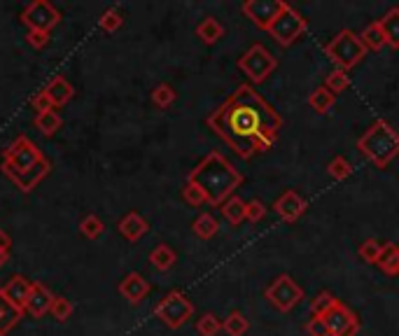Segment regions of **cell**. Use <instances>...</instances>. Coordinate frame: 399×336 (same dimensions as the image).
Returning a JSON list of instances; mask_svg holds the SVG:
<instances>
[{
    "instance_id": "2",
    "label": "cell",
    "mask_w": 399,
    "mask_h": 336,
    "mask_svg": "<svg viewBox=\"0 0 399 336\" xmlns=\"http://www.w3.org/2000/svg\"><path fill=\"white\" fill-rule=\"evenodd\" d=\"M0 171L10 178L17 189L23 194L33 191L40 182H43L52 171V164L40 147L26 135H17L10 145L3 150V159H0Z\"/></svg>"
},
{
    "instance_id": "19",
    "label": "cell",
    "mask_w": 399,
    "mask_h": 336,
    "mask_svg": "<svg viewBox=\"0 0 399 336\" xmlns=\"http://www.w3.org/2000/svg\"><path fill=\"white\" fill-rule=\"evenodd\" d=\"M21 318H23V310L14 306V303L7 301L3 297V292H0V336L10 334L14 327L19 325Z\"/></svg>"
},
{
    "instance_id": "20",
    "label": "cell",
    "mask_w": 399,
    "mask_h": 336,
    "mask_svg": "<svg viewBox=\"0 0 399 336\" xmlns=\"http://www.w3.org/2000/svg\"><path fill=\"white\" fill-rule=\"evenodd\" d=\"M383 35H386V45L399 50V7H390V10L378 19Z\"/></svg>"
},
{
    "instance_id": "35",
    "label": "cell",
    "mask_w": 399,
    "mask_h": 336,
    "mask_svg": "<svg viewBox=\"0 0 399 336\" xmlns=\"http://www.w3.org/2000/svg\"><path fill=\"white\" fill-rule=\"evenodd\" d=\"M79 231H82L84 238H89V241H96V238H101V234L106 231V224L99 218V215H86V218L79 222Z\"/></svg>"
},
{
    "instance_id": "14",
    "label": "cell",
    "mask_w": 399,
    "mask_h": 336,
    "mask_svg": "<svg viewBox=\"0 0 399 336\" xmlns=\"http://www.w3.org/2000/svg\"><path fill=\"white\" fill-rule=\"evenodd\" d=\"M30 290H33V283L26 278V276H12L10 280L5 283V287H0V292H3V297L14 303L17 308H26V301L30 297Z\"/></svg>"
},
{
    "instance_id": "17",
    "label": "cell",
    "mask_w": 399,
    "mask_h": 336,
    "mask_svg": "<svg viewBox=\"0 0 399 336\" xmlns=\"http://www.w3.org/2000/svg\"><path fill=\"white\" fill-rule=\"evenodd\" d=\"M117 229H119V234L126 238V241L135 243V241H140V238L150 231V222L142 218L140 213L131 211V213H126L122 220H119Z\"/></svg>"
},
{
    "instance_id": "8",
    "label": "cell",
    "mask_w": 399,
    "mask_h": 336,
    "mask_svg": "<svg viewBox=\"0 0 399 336\" xmlns=\"http://www.w3.org/2000/svg\"><path fill=\"white\" fill-rule=\"evenodd\" d=\"M306 28H308V19L299 10H294L290 3H285L283 12L278 14V19L274 23H271L269 35L274 38L281 47H290L306 33Z\"/></svg>"
},
{
    "instance_id": "6",
    "label": "cell",
    "mask_w": 399,
    "mask_h": 336,
    "mask_svg": "<svg viewBox=\"0 0 399 336\" xmlns=\"http://www.w3.org/2000/svg\"><path fill=\"white\" fill-rule=\"evenodd\" d=\"M236 66L247 79H250V84H262V82H266L269 75H274V70L278 68V59L264 45L257 43L238 56Z\"/></svg>"
},
{
    "instance_id": "34",
    "label": "cell",
    "mask_w": 399,
    "mask_h": 336,
    "mask_svg": "<svg viewBox=\"0 0 399 336\" xmlns=\"http://www.w3.org/2000/svg\"><path fill=\"white\" fill-rule=\"evenodd\" d=\"M150 96H152V103H154V106H157V108H162V110L171 108L173 103H175V99H178V94H175V89H173L171 84H166V82L157 84Z\"/></svg>"
},
{
    "instance_id": "10",
    "label": "cell",
    "mask_w": 399,
    "mask_h": 336,
    "mask_svg": "<svg viewBox=\"0 0 399 336\" xmlns=\"http://www.w3.org/2000/svg\"><path fill=\"white\" fill-rule=\"evenodd\" d=\"M19 19L26 23L28 30H45V33H52L61 23V12L52 3H47V0H30L21 10Z\"/></svg>"
},
{
    "instance_id": "32",
    "label": "cell",
    "mask_w": 399,
    "mask_h": 336,
    "mask_svg": "<svg viewBox=\"0 0 399 336\" xmlns=\"http://www.w3.org/2000/svg\"><path fill=\"white\" fill-rule=\"evenodd\" d=\"M337 303H339V299L334 297L332 292H320L313 299V303H310V318H325Z\"/></svg>"
},
{
    "instance_id": "39",
    "label": "cell",
    "mask_w": 399,
    "mask_h": 336,
    "mask_svg": "<svg viewBox=\"0 0 399 336\" xmlns=\"http://www.w3.org/2000/svg\"><path fill=\"white\" fill-rule=\"evenodd\" d=\"M182 201H185L187 206H191V208H198V206L208 203V198H206L201 187L191 185V182H185V185H182Z\"/></svg>"
},
{
    "instance_id": "1",
    "label": "cell",
    "mask_w": 399,
    "mask_h": 336,
    "mask_svg": "<svg viewBox=\"0 0 399 336\" xmlns=\"http://www.w3.org/2000/svg\"><path fill=\"white\" fill-rule=\"evenodd\" d=\"M206 124L241 159H252L276 145L283 117L250 82H245L238 84L236 91L210 112Z\"/></svg>"
},
{
    "instance_id": "15",
    "label": "cell",
    "mask_w": 399,
    "mask_h": 336,
    "mask_svg": "<svg viewBox=\"0 0 399 336\" xmlns=\"http://www.w3.org/2000/svg\"><path fill=\"white\" fill-rule=\"evenodd\" d=\"M117 290L124 299H129L131 303H140L150 294V283L138 274V271H131V274H126L122 280H119Z\"/></svg>"
},
{
    "instance_id": "41",
    "label": "cell",
    "mask_w": 399,
    "mask_h": 336,
    "mask_svg": "<svg viewBox=\"0 0 399 336\" xmlns=\"http://www.w3.org/2000/svg\"><path fill=\"white\" fill-rule=\"evenodd\" d=\"M30 108H33L38 115H43V112H50V110H57L45 89H40V91L33 96V99H30Z\"/></svg>"
},
{
    "instance_id": "43",
    "label": "cell",
    "mask_w": 399,
    "mask_h": 336,
    "mask_svg": "<svg viewBox=\"0 0 399 336\" xmlns=\"http://www.w3.org/2000/svg\"><path fill=\"white\" fill-rule=\"evenodd\" d=\"M306 334L308 336H325L327 334V325L322 318H310L306 323Z\"/></svg>"
},
{
    "instance_id": "5",
    "label": "cell",
    "mask_w": 399,
    "mask_h": 336,
    "mask_svg": "<svg viewBox=\"0 0 399 336\" xmlns=\"http://www.w3.org/2000/svg\"><path fill=\"white\" fill-rule=\"evenodd\" d=\"M366 52H369V50L364 47L362 38L357 35L355 30H350V28H343L341 33H337L330 40V43L325 45V56L337 68L346 70V73L350 68H355L357 63L364 59Z\"/></svg>"
},
{
    "instance_id": "31",
    "label": "cell",
    "mask_w": 399,
    "mask_h": 336,
    "mask_svg": "<svg viewBox=\"0 0 399 336\" xmlns=\"http://www.w3.org/2000/svg\"><path fill=\"white\" fill-rule=\"evenodd\" d=\"M325 89H330L334 96H339L343 94L350 86V75L346 73V70H341V68H334L330 75L325 77Z\"/></svg>"
},
{
    "instance_id": "33",
    "label": "cell",
    "mask_w": 399,
    "mask_h": 336,
    "mask_svg": "<svg viewBox=\"0 0 399 336\" xmlns=\"http://www.w3.org/2000/svg\"><path fill=\"white\" fill-rule=\"evenodd\" d=\"M327 173H330L332 180H346L353 175V164H350L343 155H337L330 164H327Z\"/></svg>"
},
{
    "instance_id": "28",
    "label": "cell",
    "mask_w": 399,
    "mask_h": 336,
    "mask_svg": "<svg viewBox=\"0 0 399 336\" xmlns=\"http://www.w3.org/2000/svg\"><path fill=\"white\" fill-rule=\"evenodd\" d=\"M360 38H362V43H364L366 50H371V52H381L383 47H386V35H383L381 21H371V23H366Z\"/></svg>"
},
{
    "instance_id": "16",
    "label": "cell",
    "mask_w": 399,
    "mask_h": 336,
    "mask_svg": "<svg viewBox=\"0 0 399 336\" xmlns=\"http://www.w3.org/2000/svg\"><path fill=\"white\" fill-rule=\"evenodd\" d=\"M54 303V294L47 290L45 283H33V290H30V297L26 301V308H23V313L33 315V318H43L50 313Z\"/></svg>"
},
{
    "instance_id": "47",
    "label": "cell",
    "mask_w": 399,
    "mask_h": 336,
    "mask_svg": "<svg viewBox=\"0 0 399 336\" xmlns=\"http://www.w3.org/2000/svg\"><path fill=\"white\" fill-rule=\"evenodd\" d=\"M0 267H3V264H0Z\"/></svg>"
},
{
    "instance_id": "42",
    "label": "cell",
    "mask_w": 399,
    "mask_h": 336,
    "mask_svg": "<svg viewBox=\"0 0 399 336\" xmlns=\"http://www.w3.org/2000/svg\"><path fill=\"white\" fill-rule=\"evenodd\" d=\"M26 43L30 47H35V50H43V47L50 45V33H45V30H28Z\"/></svg>"
},
{
    "instance_id": "9",
    "label": "cell",
    "mask_w": 399,
    "mask_h": 336,
    "mask_svg": "<svg viewBox=\"0 0 399 336\" xmlns=\"http://www.w3.org/2000/svg\"><path fill=\"white\" fill-rule=\"evenodd\" d=\"M264 297L269 303L281 313H290L292 308H297L301 299H304V290L297 285V280L287 274H281L271 280V285L264 290Z\"/></svg>"
},
{
    "instance_id": "24",
    "label": "cell",
    "mask_w": 399,
    "mask_h": 336,
    "mask_svg": "<svg viewBox=\"0 0 399 336\" xmlns=\"http://www.w3.org/2000/svg\"><path fill=\"white\" fill-rule=\"evenodd\" d=\"M175 262H178V254L171 245L166 243H159L152 252H150V264L157 269V271H169L175 267Z\"/></svg>"
},
{
    "instance_id": "46",
    "label": "cell",
    "mask_w": 399,
    "mask_h": 336,
    "mask_svg": "<svg viewBox=\"0 0 399 336\" xmlns=\"http://www.w3.org/2000/svg\"><path fill=\"white\" fill-rule=\"evenodd\" d=\"M325 336H334V334H330V332H327V334H325Z\"/></svg>"
},
{
    "instance_id": "40",
    "label": "cell",
    "mask_w": 399,
    "mask_h": 336,
    "mask_svg": "<svg viewBox=\"0 0 399 336\" xmlns=\"http://www.w3.org/2000/svg\"><path fill=\"white\" fill-rule=\"evenodd\" d=\"M266 203L262 201V198H250V201L245 203V220L247 222H262L264 220V215H266Z\"/></svg>"
},
{
    "instance_id": "18",
    "label": "cell",
    "mask_w": 399,
    "mask_h": 336,
    "mask_svg": "<svg viewBox=\"0 0 399 336\" xmlns=\"http://www.w3.org/2000/svg\"><path fill=\"white\" fill-rule=\"evenodd\" d=\"M45 91H47V96H50V99H52L54 108H61V106H66V103H68V101H70V99H73V96H75V89H73V84H70L68 79L63 77V75H57V77H52L50 82H47Z\"/></svg>"
},
{
    "instance_id": "45",
    "label": "cell",
    "mask_w": 399,
    "mask_h": 336,
    "mask_svg": "<svg viewBox=\"0 0 399 336\" xmlns=\"http://www.w3.org/2000/svg\"><path fill=\"white\" fill-rule=\"evenodd\" d=\"M7 257H10V252H5L3 247H0V264H5V262H7Z\"/></svg>"
},
{
    "instance_id": "30",
    "label": "cell",
    "mask_w": 399,
    "mask_h": 336,
    "mask_svg": "<svg viewBox=\"0 0 399 336\" xmlns=\"http://www.w3.org/2000/svg\"><path fill=\"white\" fill-rule=\"evenodd\" d=\"M63 126V119L59 117L57 110L43 112V115H35V129L43 135H54Z\"/></svg>"
},
{
    "instance_id": "36",
    "label": "cell",
    "mask_w": 399,
    "mask_h": 336,
    "mask_svg": "<svg viewBox=\"0 0 399 336\" xmlns=\"http://www.w3.org/2000/svg\"><path fill=\"white\" fill-rule=\"evenodd\" d=\"M99 26H101V30H106V33H115V30L124 26V14L119 12L117 7H110V10L101 14Z\"/></svg>"
},
{
    "instance_id": "25",
    "label": "cell",
    "mask_w": 399,
    "mask_h": 336,
    "mask_svg": "<svg viewBox=\"0 0 399 336\" xmlns=\"http://www.w3.org/2000/svg\"><path fill=\"white\" fill-rule=\"evenodd\" d=\"M250 330V320L245 318L243 310H231V313L222 320V332L227 336H245Z\"/></svg>"
},
{
    "instance_id": "38",
    "label": "cell",
    "mask_w": 399,
    "mask_h": 336,
    "mask_svg": "<svg viewBox=\"0 0 399 336\" xmlns=\"http://www.w3.org/2000/svg\"><path fill=\"white\" fill-rule=\"evenodd\" d=\"M196 332L201 336H218L222 332V323L218 315L213 313H203L196 320Z\"/></svg>"
},
{
    "instance_id": "27",
    "label": "cell",
    "mask_w": 399,
    "mask_h": 336,
    "mask_svg": "<svg viewBox=\"0 0 399 336\" xmlns=\"http://www.w3.org/2000/svg\"><path fill=\"white\" fill-rule=\"evenodd\" d=\"M334 103H337V96L330 89H325V86H317V89H313L308 96V106L313 108L317 115H327V112L334 108Z\"/></svg>"
},
{
    "instance_id": "22",
    "label": "cell",
    "mask_w": 399,
    "mask_h": 336,
    "mask_svg": "<svg viewBox=\"0 0 399 336\" xmlns=\"http://www.w3.org/2000/svg\"><path fill=\"white\" fill-rule=\"evenodd\" d=\"M191 231H194V236L201 238V241H210V238L220 231V222L213 213H201L194 222H191Z\"/></svg>"
},
{
    "instance_id": "12",
    "label": "cell",
    "mask_w": 399,
    "mask_h": 336,
    "mask_svg": "<svg viewBox=\"0 0 399 336\" xmlns=\"http://www.w3.org/2000/svg\"><path fill=\"white\" fill-rule=\"evenodd\" d=\"M322 320L327 325V332L334 334V336H355L357 330H360V318H357L353 310L341 301Z\"/></svg>"
},
{
    "instance_id": "23",
    "label": "cell",
    "mask_w": 399,
    "mask_h": 336,
    "mask_svg": "<svg viewBox=\"0 0 399 336\" xmlns=\"http://www.w3.org/2000/svg\"><path fill=\"white\" fill-rule=\"evenodd\" d=\"M245 198H241V196H231V198H227L225 203L220 206V213H222V218H225L231 227H238V224H241L243 220H245Z\"/></svg>"
},
{
    "instance_id": "26",
    "label": "cell",
    "mask_w": 399,
    "mask_h": 336,
    "mask_svg": "<svg viewBox=\"0 0 399 336\" xmlns=\"http://www.w3.org/2000/svg\"><path fill=\"white\" fill-rule=\"evenodd\" d=\"M376 267H378L386 276H390V278L399 276V245L386 241V250H383V254H381V259H378Z\"/></svg>"
},
{
    "instance_id": "37",
    "label": "cell",
    "mask_w": 399,
    "mask_h": 336,
    "mask_svg": "<svg viewBox=\"0 0 399 336\" xmlns=\"http://www.w3.org/2000/svg\"><path fill=\"white\" fill-rule=\"evenodd\" d=\"M73 301L66 299V297H61V294H54V303H52V308H50V313L54 320H59V323H66V320L73 315Z\"/></svg>"
},
{
    "instance_id": "7",
    "label": "cell",
    "mask_w": 399,
    "mask_h": 336,
    "mask_svg": "<svg viewBox=\"0 0 399 336\" xmlns=\"http://www.w3.org/2000/svg\"><path fill=\"white\" fill-rule=\"evenodd\" d=\"M154 315L169 327V330H180L194 318V303L182 290H171L166 297L154 306Z\"/></svg>"
},
{
    "instance_id": "29",
    "label": "cell",
    "mask_w": 399,
    "mask_h": 336,
    "mask_svg": "<svg viewBox=\"0 0 399 336\" xmlns=\"http://www.w3.org/2000/svg\"><path fill=\"white\" fill-rule=\"evenodd\" d=\"M383 250H386V241H378V238H366V241L360 243L357 247V254H360V259L366 264H378Z\"/></svg>"
},
{
    "instance_id": "3",
    "label": "cell",
    "mask_w": 399,
    "mask_h": 336,
    "mask_svg": "<svg viewBox=\"0 0 399 336\" xmlns=\"http://www.w3.org/2000/svg\"><path fill=\"white\" fill-rule=\"evenodd\" d=\"M243 173L222 157L220 152H210L198 162L187 175V182L201 187V191L208 198L210 206H222L227 198L234 196V191L243 185Z\"/></svg>"
},
{
    "instance_id": "4",
    "label": "cell",
    "mask_w": 399,
    "mask_h": 336,
    "mask_svg": "<svg viewBox=\"0 0 399 336\" xmlns=\"http://www.w3.org/2000/svg\"><path fill=\"white\" fill-rule=\"evenodd\" d=\"M357 150H360L373 166L388 168L393 164V159L399 157V131L393 129L386 119H376V122L357 138Z\"/></svg>"
},
{
    "instance_id": "11",
    "label": "cell",
    "mask_w": 399,
    "mask_h": 336,
    "mask_svg": "<svg viewBox=\"0 0 399 336\" xmlns=\"http://www.w3.org/2000/svg\"><path fill=\"white\" fill-rule=\"evenodd\" d=\"M283 7H285V0H245L241 5V12L257 28L269 30L271 23H274L278 19V14L283 12Z\"/></svg>"
},
{
    "instance_id": "21",
    "label": "cell",
    "mask_w": 399,
    "mask_h": 336,
    "mask_svg": "<svg viewBox=\"0 0 399 336\" xmlns=\"http://www.w3.org/2000/svg\"><path fill=\"white\" fill-rule=\"evenodd\" d=\"M196 35L201 38L206 45H215V43H220V40L225 38V26L220 23V19L203 17L201 21H198V26H196Z\"/></svg>"
},
{
    "instance_id": "13",
    "label": "cell",
    "mask_w": 399,
    "mask_h": 336,
    "mask_svg": "<svg viewBox=\"0 0 399 336\" xmlns=\"http://www.w3.org/2000/svg\"><path fill=\"white\" fill-rule=\"evenodd\" d=\"M306 208H308L306 198H301L299 191H294V189H285L283 194L274 201L276 215L287 224H294L297 220H301V215L306 213Z\"/></svg>"
},
{
    "instance_id": "44",
    "label": "cell",
    "mask_w": 399,
    "mask_h": 336,
    "mask_svg": "<svg viewBox=\"0 0 399 336\" xmlns=\"http://www.w3.org/2000/svg\"><path fill=\"white\" fill-rule=\"evenodd\" d=\"M0 247H3L5 252H10V247H12V238L7 236L3 229H0Z\"/></svg>"
}]
</instances>
